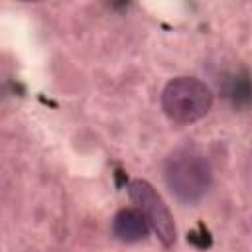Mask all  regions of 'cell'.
<instances>
[{"label": "cell", "instance_id": "7a4b0ae2", "mask_svg": "<svg viewBox=\"0 0 252 252\" xmlns=\"http://www.w3.org/2000/svg\"><path fill=\"white\" fill-rule=\"evenodd\" d=\"M213 104V93L197 77H175L161 91V108L175 124L201 120Z\"/></svg>", "mask_w": 252, "mask_h": 252}, {"label": "cell", "instance_id": "277c9868", "mask_svg": "<svg viewBox=\"0 0 252 252\" xmlns=\"http://www.w3.org/2000/svg\"><path fill=\"white\" fill-rule=\"evenodd\" d=\"M150 226L138 209H120L112 219V234L120 242H140L148 236Z\"/></svg>", "mask_w": 252, "mask_h": 252}, {"label": "cell", "instance_id": "3957f363", "mask_svg": "<svg viewBox=\"0 0 252 252\" xmlns=\"http://www.w3.org/2000/svg\"><path fill=\"white\" fill-rule=\"evenodd\" d=\"M130 199L134 201L136 209L146 219L148 226L158 234V238L163 242V246H171L175 242V224L173 217L163 203V199L158 195V191L144 179H134L128 185Z\"/></svg>", "mask_w": 252, "mask_h": 252}, {"label": "cell", "instance_id": "6da1fadb", "mask_svg": "<svg viewBox=\"0 0 252 252\" xmlns=\"http://www.w3.org/2000/svg\"><path fill=\"white\" fill-rule=\"evenodd\" d=\"M163 179L173 197L185 205L201 201L213 183L209 159L191 146L175 148L163 163Z\"/></svg>", "mask_w": 252, "mask_h": 252}]
</instances>
